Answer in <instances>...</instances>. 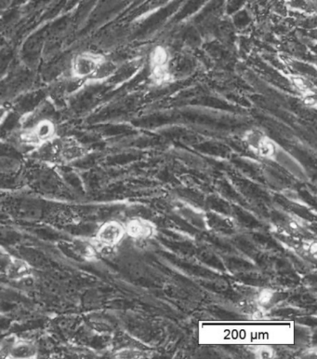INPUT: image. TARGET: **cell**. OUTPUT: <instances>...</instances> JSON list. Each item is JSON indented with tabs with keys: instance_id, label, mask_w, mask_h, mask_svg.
Wrapping results in <instances>:
<instances>
[{
	"instance_id": "obj_4",
	"label": "cell",
	"mask_w": 317,
	"mask_h": 359,
	"mask_svg": "<svg viewBox=\"0 0 317 359\" xmlns=\"http://www.w3.org/2000/svg\"><path fill=\"white\" fill-rule=\"evenodd\" d=\"M125 226L126 236L137 240L152 238L155 233V227L148 220L132 219Z\"/></svg>"
},
{
	"instance_id": "obj_3",
	"label": "cell",
	"mask_w": 317,
	"mask_h": 359,
	"mask_svg": "<svg viewBox=\"0 0 317 359\" xmlns=\"http://www.w3.org/2000/svg\"><path fill=\"white\" fill-rule=\"evenodd\" d=\"M125 236V226L115 220H110L99 228L93 240L98 245L101 255L106 251H111L118 247Z\"/></svg>"
},
{
	"instance_id": "obj_7",
	"label": "cell",
	"mask_w": 317,
	"mask_h": 359,
	"mask_svg": "<svg viewBox=\"0 0 317 359\" xmlns=\"http://www.w3.org/2000/svg\"><path fill=\"white\" fill-rule=\"evenodd\" d=\"M75 250L78 256L89 262L96 261L101 255L98 245L93 238L76 240Z\"/></svg>"
},
{
	"instance_id": "obj_2",
	"label": "cell",
	"mask_w": 317,
	"mask_h": 359,
	"mask_svg": "<svg viewBox=\"0 0 317 359\" xmlns=\"http://www.w3.org/2000/svg\"><path fill=\"white\" fill-rule=\"evenodd\" d=\"M106 56L92 50H83L76 53L71 59L68 69L70 80L78 83L89 84Z\"/></svg>"
},
{
	"instance_id": "obj_1",
	"label": "cell",
	"mask_w": 317,
	"mask_h": 359,
	"mask_svg": "<svg viewBox=\"0 0 317 359\" xmlns=\"http://www.w3.org/2000/svg\"><path fill=\"white\" fill-rule=\"evenodd\" d=\"M149 79L155 86H168L174 81L172 55L164 46H155L150 53Z\"/></svg>"
},
{
	"instance_id": "obj_11",
	"label": "cell",
	"mask_w": 317,
	"mask_h": 359,
	"mask_svg": "<svg viewBox=\"0 0 317 359\" xmlns=\"http://www.w3.org/2000/svg\"><path fill=\"white\" fill-rule=\"evenodd\" d=\"M8 116H10V110L8 109V107L0 106V129L7 121Z\"/></svg>"
},
{
	"instance_id": "obj_8",
	"label": "cell",
	"mask_w": 317,
	"mask_h": 359,
	"mask_svg": "<svg viewBox=\"0 0 317 359\" xmlns=\"http://www.w3.org/2000/svg\"><path fill=\"white\" fill-rule=\"evenodd\" d=\"M20 165L19 161L14 158L0 156V173H13L19 168Z\"/></svg>"
},
{
	"instance_id": "obj_5",
	"label": "cell",
	"mask_w": 317,
	"mask_h": 359,
	"mask_svg": "<svg viewBox=\"0 0 317 359\" xmlns=\"http://www.w3.org/2000/svg\"><path fill=\"white\" fill-rule=\"evenodd\" d=\"M33 274V267L30 264H28L24 259L13 257V262H11L5 276L13 281H24V280L30 279Z\"/></svg>"
},
{
	"instance_id": "obj_9",
	"label": "cell",
	"mask_w": 317,
	"mask_h": 359,
	"mask_svg": "<svg viewBox=\"0 0 317 359\" xmlns=\"http://www.w3.org/2000/svg\"><path fill=\"white\" fill-rule=\"evenodd\" d=\"M13 257L8 251L0 250V276H6Z\"/></svg>"
},
{
	"instance_id": "obj_10",
	"label": "cell",
	"mask_w": 317,
	"mask_h": 359,
	"mask_svg": "<svg viewBox=\"0 0 317 359\" xmlns=\"http://www.w3.org/2000/svg\"><path fill=\"white\" fill-rule=\"evenodd\" d=\"M16 336H10V337L3 339L0 341V357L8 358L11 348L15 343Z\"/></svg>"
},
{
	"instance_id": "obj_6",
	"label": "cell",
	"mask_w": 317,
	"mask_h": 359,
	"mask_svg": "<svg viewBox=\"0 0 317 359\" xmlns=\"http://www.w3.org/2000/svg\"><path fill=\"white\" fill-rule=\"evenodd\" d=\"M38 355V347L35 343L27 339L16 338L8 358H36Z\"/></svg>"
}]
</instances>
